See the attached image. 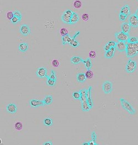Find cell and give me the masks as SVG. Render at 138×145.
I'll return each mask as SVG.
<instances>
[{"mask_svg":"<svg viewBox=\"0 0 138 145\" xmlns=\"http://www.w3.org/2000/svg\"><path fill=\"white\" fill-rule=\"evenodd\" d=\"M121 106L125 110L131 115H134L136 111L132 105L123 98L119 99Z\"/></svg>","mask_w":138,"mask_h":145,"instance_id":"obj_1","label":"cell"},{"mask_svg":"<svg viewBox=\"0 0 138 145\" xmlns=\"http://www.w3.org/2000/svg\"><path fill=\"white\" fill-rule=\"evenodd\" d=\"M19 30L21 34L25 36L28 35L31 32L29 27L25 24H23L20 26Z\"/></svg>","mask_w":138,"mask_h":145,"instance_id":"obj_8","label":"cell"},{"mask_svg":"<svg viewBox=\"0 0 138 145\" xmlns=\"http://www.w3.org/2000/svg\"><path fill=\"white\" fill-rule=\"evenodd\" d=\"M131 13L130 9L129 6L126 5L122 7L121 9L120 13L124 14L127 16L129 15Z\"/></svg>","mask_w":138,"mask_h":145,"instance_id":"obj_16","label":"cell"},{"mask_svg":"<svg viewBox=\"0 0 138 145\" xmlns=\"http://www.w3.org/2000/svg\"><path fill=\"white\" fill-rule=\"evenodd\" d=\"M43 145H53V143L51 141H48L45 142L42 144Z\"/></svg>","mask_w":138,"mask_h":145,"instance_id":"obj_46","label":"cell"},{"mask_svg":"<svg viewBox=\"0 0 138 145\" xmlns=\"http://www.w3.org/2000/svg\"><path fill=\"white\" fill-rule=\"evenodd\" d=\"M72 95L73 98L75 100H80L81 99V95L79 91L74 92L72 93Z\"/></svg>","mask_w":138,"mask_h":145,"instance_id":"obj_27","label":"cell"},{"mask_svg":"<svg viewBox=\"0 0 138 145\" xmlns=\"http://www.w3.org/2000/svg\"><path fill=\"white\" fill-rule=\"evenodd\" d=\"M46 78L47 79L46 82V84L47 86H53L56 84V81L50 79L49 76L47 75Z\"/></svg>","mask_w":138,"mask_h":145,"instance_id":"obj_26","label":"cell"},{"mask_svg":"<svg viewBox=\"0 0 138 145\" xmlns=\"http://www.w3.org/2000/svg\"><path fill=\"white\" fill-rule=\"evenodd\" d=\"M82 145H89L88 142H86L84 143Z\"/></svg>","mask_w":138,"mask_h":145,"instance_id":"obj_48","label":"cell"},{"mask_svg":"<svg viewBox=\"0 0 138 145\" xmlns=\"http://www.w3.org/2000/svg\"><path fill=\"white\" fill-rule=\"evenodd\" d=\"M77 80L80 83H83L85 82L87 79L85 73H81L78 74L76 76Z\"/></svg>","mask_w":138,"mask_h":145,"instance_id":"obj_20","label":"cell"},{"mask_svg":"<svg viewBox=\"0 0 138 145\" xmlns=\"http://www.w3.org/2000/svg\"><path fill=\"white\" fill-rule=\"evenodd\" d=\"M62 44L65 45L67 44H69L72 40V37L69 34L62 36Z\"/></svg>","mask_w":138,"mask_h":145,"instance_id":"obj_22","label":"cell"},{"mask_svg":"<svg viewBox=\"0 0 138 145\" xmlns=\"http://www.w3.org/2000/svg\"><path fill=\"white\" fill-rule=\"evenodd\" d=\"M29 103L30 106L32 108H36L45 106L43 100H40L35 99H32L30 100Z\"/></svg>","mask_w":138,"mask_h":145,"instance_id":"obj_10","label":"cell"},{"mask_svg":"<svg viewBox=\"0 0 138 145\" xmlns=\"http://www.w3.org/2000/svg\"><path fill=\"white\" fill-rule=\"evenodd\" d=\"M89 57L92 58H94L96 57V54L95 51L92 50L90 51L89 54Z\"/></svg>","mask_w":138,"mask_h":145,"instance_id":"obj_42","label":"cell"},{"mask_svg":"<svg viewBox=\"0 0 138 145\" xmlns=\"http://www.w3.org/2000/svg\"><path fill=\"white\" fill-rule=\"evenodd\" d=\"M115 48H111L110 50L106 52L105 56L107 58H111L114 57L115 52Z\"/></svg>","mask_w":138,"mask_h":145,"instance_id":"obj_18","label":"cell"},{"mask_svg":"<svg viewBox=\"0 0 138 145\" xmlns=\"http://www.w3.org/2000/svg\"><path fill=\"white\" fill-rule=\"evenodd\" d=\"M52 64L54 66L57 67L59 66V63L57 60L55 59L52 62Z\"/></svg>","mask_w":138,"mask_h":145,"instance_id":"obj_43","label":"cell"},{"mask_svg":"<svg viewBox=\"0 0 138 145\" xmlns=\"http://www.w3.org/2000/svg\"><path fill=\"white\" fill-rule=\"evenodd\" d=\"M47 68L42 67L38 68L36 71L35 74L37 76L39 79L46 78L47 75Z\"/></svg>","mask_w":138,"mask_h":145,"instance_id":"obj_7","label":"cell"},{"mask_svg":"<svg viewBox=\"0 0 138 145\" xmlns=\"http://www.w3.org/2000/svg\"><path fill=\"white\" fill-rule=\"evenodd\" d=\"M28 44L26 42L21 43L18 46V50L23 53L26 52L28 50Z\"/></svg>","mask_w":138,"mask_h":145,"instance_id":"obj_15","label":"cell"},{"mask_svg":"<svg viewBox=\"0 0 138 145\" xmlns=\"http://www.w3.org/2000/svg\"><path fill=\"white\" fill-rule=\"evenodd\" d=\"M111 48L110 47V46L107 44L105 46H104V50H105L106 52L109 51Z\"/></svg>","mask_w":138,"mask_h":145,"instance_id":"obj_44","label":"cell"},{"mask_svg":"<svg viewBox=\"0 0 138 145\" xmlns=\"http://www.w3.org/2000/svg\"><path fill=\"white\" fill-rule=\"evenodd\" d=\"M83 63L87 70H90L92 66V64L90 58H87L84 60Z\"/></svg>","mask_w":138,"mask_h":145,"instance_id":"obj_24","label":"cell"},{"mask_svg":"<svg viewBox=\"0 0 138 145\" xmlns=\"http://www.w3.org/2000/svg\"><path fill=\"white\" fill-rule=\"evenodd\" d=\"M13 12L14 16L19 18L21 20H22V14L19 11L16 10L14 11Z\"/></svg>","mask_w":138,"mask_h":145,"instance_id":"obj_31","label":"cell"},{"mask_svg":"<svg viewBox=\"0 0 138 145\" xmlns=\"http://www.w3.org/2000/svg\"><path fill=\"white\" fill-rule=\"evenodd\" d=\"M128 16L124 14L119 13V20L121 21H124L126 20Z\"/></svg>","mask_w":138,"mask_h":145,"instance_id":"obj_37","label":"cell"},{"mask_svg":"<svg viewBox=\"0 0 138 145\" xmlns=\"http://www.w3.org/2000/svg\"><path fill=\"white\" fill-rule=\"evenodd\" d=\"M127 42L131 44H135L138 42V38L136 36L130 37Z\"/></svg>","mask_w":138,"mask_h":145,"instance_id":"obj_28","label":"cell"},{"mask_svg":"<svg viewBox=\"0 0 138 145\" xmlns=\"http://www.w3.org/2000/svg\"><path fill=\"white\" fill-rule=\"evenodd\" d=\"M91 136L92 140L96 142L97 136L96 132L95 131H93L92 132Z\"/></svg>","mask_w":138,"mask_h":145,"instance_id":"obj_38","label":"cell"},{"mask_svg":"<svg viewBox=\"0 0 138 145\" xmlns=\"http://www.w3.org/2000/svg\"><path fill=\"white\" fill-rule=\"evenodd\" d=\"M137 67V64L136 61L130 58L128 61L125 69L127 73H131L135 72Z\"/></svg>","mask_w":138,"mask_h":145,"instance_id":"obj_3","label":"cell"},{"mask_svg":"<svg viewBox=\"0 0 138 145\" xmlns=\"http://www.w3.org/2000/svg\"><path fill=\"white\" fill-rule=\"evenodd\" d=\"M136 15V16L138 18V8L137 9L135 13V14Z\"/></svg>","mask_w":138,"mask_h":145,"instance_id":"obj_47","label":"cell"},{"mask_svg":"<svg viewBox=\"0 0 138 145\" xmlns=\"http://www.w3.org/2000/svg\"><path fill=\"white\" fill-rule=\"evenodd\" d=\"M92 87L90 86L89 87L88 90H87L86 97L87 102L91 107V109L93 106V102L91 96V90Z\"/></svg>","mask_w":138,"mask_h":145,"instance_id":"obj_12","label":"cell"},{"mask_svg":"<svg viewBox=\"0 0 138 145\" xmlns=\"http://www.w3.org/2000/svg\"><path fill=\"white\" fill-rule=\"evenodd\" d=\"M116 39L118 41L127 42L130 36L129 34H126L121 31L116 32L115 34Z\"/></svg>","mask_w":138,"mask_h":145,"instance_id":"obj_4","label":"cell"},{"mask_svg":"<svg viewBox=\"0 0 138 145\" xmlns=\"http://www.w3.org/2000/svg\"><path fill=\"white\" fill-rule=\"evenodd\" d=\"M128 21L131 26L136 28L138 27V18L135 14L131 15Z\"/></svg>","mask_w":138,"mask_h":145,"instance_id":"obj_9","label":"cell"},{"mask_svg":"<svg viewBox=\"0 0 138 145\" xmlns=\"http://www.w3.org/2000/svg\"><path fill=\"white\" fill-rule=\"evenodd\" d=\"M73 5L74 7L76 8H81L82 6V2L80 0H77L74 2Z\"/></svg>","mask_w":138,"mask_h":145,"instance_id":"obj_32","label":"cell"},{"mask_svg":"<svg viewBox=\"0 0 138 145\" xmlns=\"http://www.w3.org/2000/svg\"><path fill=\"white\" fill-rule=\"evenodd\" d=\"M102 89L103 92L105 94H108L111 93L113 89L112 83L109 81L104 82L102 86Z\"/></svg>","mask_w":138,"mask_h":145,"instance_id":"obj_6","label":"cell"},{"mask_svg":"<svg viewBox=\"0 0 138 145\" xmlns=\"http://www.w3.org/2000/svg\"><path fill=\"white\" fill-rule=\"evenodd\" d=\"M85 75L87 79H91L93 78V74L90 70H87L85 73Z\"/></svg>","mask_w":138,"mask_h":145,"instance_id":"obj_33","label":"cell"},{"mask_svg":"<svg viewBox=\"0 0 138 145\" xmlns=\"http://www.w3.org/2000/svg\"><path fill=\"white\" fill-rule=\"evenodd\" d=\"M15 128L18 130H21L23 128V125L21 122H16L15 125Z\"/></svg>","mask_w":138,"mask_h":145,"instance_id":"obj_34","label":"cell"},{"mask_svg":"<svg viewBox=\"0 0 138 145\" xmlns=\"http://www.w3.org/2000/svg\"><path fill=\"white\" fill-rule=\"evenodd\" d=\"M60 33L62 36H65L68 34V30L65 28H63L61 29Z\"/></svg>","mask_w":138,"mask_h":145,"instance_id":"obj_35","label":"cell"},{"mask_svg":"<svg viewBox=\"0 0 138 145\" xmlns=\"http://www.w3.org/2000/svg\"><path fill=\"white\" fill-rule=\"evenodd\" d=\"M21 20L19 19V18L14 16L11 21L12 23L14 24H16L20 22Z\"/></svg>","mask_w":138,"mask_h":145,"instance_id":"obj_36","label":"cell"},{"mask_svg":"<svg viewBox=\"0 0 138 145\" xmlns=\"http://www.w3.org/2000/svg\"><path fill=\"white\" fill-rule=\"evenodd\" d=\"M79 17L78 15L75 12H73L70 20V24H72L77 23L79 21Z\"/></svg>","mask_w":138,"mask_h":145,"instance_id":"obj_21","label":"cell"},{"mask_svg":"<svg viewBox=\"0 0 138 145\" xmlns=\"http://www.w3.org/2000/svg\"><path fill=\"white\" fill-rule=\"evenodd\" d=\"M82 109L84 112H88L89 111L91 108L87 102V101L81 103Z\"/></svg>","mask_w":138,"mask_h":145,"instance_id":"obj_25","label":"cell"},{"mask_svg":"<svg viewBox=\"0 0 138 145\" xmlns=\"http://www.w3.org/2000/svg\"><path fill=\"white\" fill-rule=\"evenodd\" d=\"M131 26L127 22L122 23L121 26L122 31L126 34H128L131 30Z\"/></svg>","mask_w":138,"mask_h":145,"instance_id":"obj_14","label":"cell"},{"mask_svg":"<svg viewBox=\"0 0 138 145\" xmlns=\"http://www.w3.org/2000/svg\"><path fill=\"white\" fill-rule=\"evenodd\" d=\"M50 78L56 81L57 77L56 73L55 71L53 70H51V74L50 76H49Z\"/></svg>","mask_w":138,"mask_h":145,"instance_id":"obj_29","label":"cell"},{"mask_svg":"<svg viewBox=\"0 0 138 145\" xmlns=\"http://www.w3.org/2000/svg\"><path fill=\"white\" fill-rule=\"evenodd\" d=\"M73 12L71 10H67L64 11L61 17V20L64 23L70 24V20Z\"/></svg>","mask_w":138,"mask_h":145,"instance_id":"obj_5","label":"cell"},{"mask_svg":"<svg viewBox=\"0 0 138 145\" xmlns=\"http://www.w3.org/2000/svg\"><path fill=\"white\" fill-rule=\"evenodd\" d=\"M126 52L128 58H131L136 56L138 54L135 44L128 43Z\"/></svg>","mask_w":138,"mask_h":145,"instance_id":"obj_2","label":"cell"},{"mask_svg":"<svg viewBox=\"0 0 138 145\" xmlns=\"http://www.w3.org/2000/svg\"><path fill=\"white\" fill-rule=\"evenodd\" d=\"M70 61L72 64H76L81 62L83 63L84 60L82 58L79 57L74 56L71 58Z\"/></svg>","mask_w":138,"mask_h":145,"instance_id":"obj_19","label":"cell"},{"mask_svg":"<svg viewBox=\"0 0 138 145\" xmlns=\"http://www.w3.org/2000/svg\"><path fill=\"white\" fill-rule=\"evenodd\" d=\"M45 105H50L53 103V96L51 95H48L46 96L43 100Z\"/></svg>","mask_w":138,"mask_h":145,"instance_id":"obj_17","label":"cell"},{"mask_svg":"<svg viewBox=\"0 0 138 145\" xmlns=\"http://www.w3.org/2000/svg\"><path fill=\"white\" fill-rule=\"evenodd\" d=\"M89 18L88 15L86 13L82 15V19L85 21H87L88 20Z\"/></svg>","mask_w":138,"mask_h":145,"instance_id":"obj_40","label":"cell"},{"mask_svg":"<svg viewBox=\"0 0 138 145\" xmlns=\"http://www.w3.org/2000/svg\"><path fill=\"white\" fill-rule=\"evenodd\" d=\"M44 125L47 127H50L53 126V119L49 117L45 118L43 121Z\"/></svg>","mask_w":138,"mask_h":145,"instance_id":"obj_23","label":"cell"},{"mask_svg":"<svg viewBox=\"0 0 138 145\" xmlns=\"http://www.w3.org/2000/svg\"><path fill=\"white\" fill-rule=\"evenodd\" d=\"M89 145H98L96 142H95L92 140L88 142Z\"/></svg>","mask_w":138,"mask_h":145,"instance_id":"obj_45","label":"cell"},{"mask_svg":"<svg viewBox=\"0 0 138 145\" xmlns=\"http://www.w3.org/2000/svg\"><path fill=\"white\" fill-rule=\"evenodd\" d=\"M117 42L113 41H110L107 43L108 44L111 48H115Z\"/></svg>","mask_w":138,"mask_h":145,"instance_id":"obj_39","label":"cell"},{"mask_svg":"<svg viewBox=\"0 0 138 145\" xmlns=\"http://www.w3.org/2000/svg\"><path fill=\"white\" fill-rule=\"evenodd\" d=\"M6 110L8 113L14 114L17 112L18 108L16 104L10 103L7 105L6 107Z\"/></svg>","mask_w":138,"mask_h":145,"instance_id":"obj_11","label":"cell"},{"mask_svg":"<svg viewBox=\"0 0 138 145\" xmlns=\"http://www.w3.org/2000/svg\"><path fill=\"white\" fill-rule=\"evenodd\" d=\"M127 48V44L125 42L118 41L117 43L115 48L119 52H123L126 51Z\"/></svg>","mask_w":138,"mask_h":145,"instance_id":"obj_13","label":"cell"},{"mask_svg":"<svg viewBox=\"0 0 138 145\" xmlns=\"http://www.w3.org/2000/svg\"><path fill=\"white\" fill-rule=\"evenodd\" d=\"M69 44L74 48L78 47L80 45L79 42L76 40H75L74 41H72Z\"/></svg>","mask_w":138,"mask_h":145,"instance_id":"obj_30","label":"cell"},{"mask_svg":"<svg viewBox=\"0 0 138 145\" xmlns=\"http://www.w3.org/2000/svg\"><path fill=\"white\" fill-rule=\"evenodd\" d=\"M14 17L13 12H10L7 14V17L8 19L11 20Z\"/></svg>","mask_w":138,"mask_h":145,"instance_id":"obj_41","label":"cell"}]
</instances>
